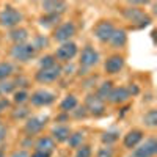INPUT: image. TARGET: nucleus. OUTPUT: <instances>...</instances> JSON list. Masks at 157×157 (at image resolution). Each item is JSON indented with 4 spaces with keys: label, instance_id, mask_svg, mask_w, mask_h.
<instances>
[{
    "label": "nucleus",
    "instance_id": "1",
    "mask_svg": "<svg viewBox=\"0 0 157 157\" xmlns=\"http://www.w3.org/2000/svg\"><path fill=\"white\" fill-rule=\"evenodd\" d=\"M121 16L126 22L130 24L132 29H146L152 22V17L146 13L145 8L134 6L129 3H126V6L121 8Z\"/></svg>",
    "mask_w": 157,
    "mask_h": 157
},
{
    "label": "nucleus",
    "instance_id": "2",
    "mask_svg": "<svg viewBox=\"0 0 157 157\" xmlns=\"http://www.w3.org/2000/svg\"><path fill=\"white\" fill-rule=\"evenodd\" d=\"M78 74L86 75L91 69H94L101 63V54L93 44H85L82 50H78Z\"/></svg>",
    "mask_w": 157,
    "mask_h": 157
},
{
    "label": "nucleus",
    "instance_id": "3",
    "mask_svg": "<svg viewBox=\"0 0 157 157\" xmlns=\"http://www.w3.org/2000/svg\"><path fill=\"white\" fill-rule=\"evenodd\" d=\"M8 55L14 64H27L38 57V50L29 41L24 44H11L8 49Z\"/></svg>",
    "mask_w": 157,
    "mask_h": 157
},
{
    "label": "nucleus",
    "instance_id": "4",
    "mask_svg": "<svg viewBox=\"0 0 157 157\" xmlns=\"http://www.w3.org/2000/svg\"><path fill=\"white\" fill-rule=\"evenodd\" d=\"M25 16L24 11L11 3H6L2 10H0V27L5 30L16 29L19 25H22Z\"/></svg>",
    "mask_w": 157,
    "mask_h": 157
},
{
    "label": "nucleus",
    "instance_id": "5",
    "mask_svg": "<svg viewBox=\"0 0 157 157\" xmlns=\"http://www.w3.org/2000/svg\"><path fill=\"white\" fill-rule=\"evenodd\" d=\"M49 121H50L49 115H32V116H29L27 120L24 121L22 132H24V135H27V137L36 138L39 135H43V132H44V129L47 127Z\"/></svg>",
    "mask_w": 157,
    "mask_h": 157
},
{
    "label": "nucleus",
    "instance_id": "6",
    "mask_svg": "<svg viewBox=\"0 0 157 157\" xmlns=\"http://www.w3.org/2000/svg\"><path fill=\"white\" fill-rule=\"evenodd\" d=\"M77 35V24L74 21H61L57 27L52 30L50 41H54L57 44L69 43L72 41V38Z\"/></svg>",
    "mask_w": 157,
    "mask_h": 157
},
{
    "label": "nucleus",
    "instance_id": "7",
    "mask_svg": "<svg viewBox=\"0 0 157 157\" xmlns=\"http://www.w3.org/2000/svg\"><path fill=\"white\" fill-rule=\"evenodd\" d=\"M63 77V68L61 64H54L50 68H38L36 72L33 74V80L39 85H52L57 83Z\"/></svg>",
    "mask_w": 157,
    "mask_h": 157
},
{
    "label": "nucleus",
    "instance_id": "8",
    "mask_svg": "<svg viewBox=\"0 0 157 157\" xmlns=\"http://www.w3.org/2000/svg\"><path fill=\"white\" fill-rule=\"evenodd\" d=\"M78 46L75 41H69V43H63V44H58L54 50V55L57 63L61 64V66H64V64H69L74 61V58H77L78 55Z\"/></svg>",
    "mask_w": 157,
    "mask_h": 157
},
{
    "label": "nucleus",
    "instance_id": "9",
    "mask_svg": "<svg viewBox=\"0 0 157 157\" xmlns=\"http://www.w3.org/2000/svg\"><path fill=\"white\" fill-rule=\"evenodd\" d=\"M57 102V93L46 88H38L33 90L29 98V105L35 109H43V107H50Z\"/></svg>",
    "mask_w": 157,
    "mask_h": 157
},
{
    "label": "nucleus",
    "instance_id": "10",
    "mask_svg": "<svg viewBox=\"0 0 157 157\" xmlns=\"http://www.w3.org/2000/svg\"><path fill=\"white\" fill-rule=\"evenodd\" d=\"M82 105L85 107L88 116H93V118H101L107 113V102L102 101L99 96H96L94 91L86 93Z\"/></svg>",
    "mask_w": 157,
    "mask_h": 157
},
{
    "label": "nucleus",
    "instance_id": "11",
    "mask_svg": "<svg viewBox=\"0 0 157 157\" xmlns=\"http://www.w3.org/2000/svg\"><path fill=\"white\" fill-rule=\"evenodd\" d=\"M116 27H118V25H116L112 19H99V21L93 25L91 33H93V38L96 39L98 43L107 44Z\"/></svg>",
    "mask_w": 157,
    "mask_h": 157
},
{
    "label": "nucleus",
    "instance_id": "12",
    "mask_svg": "<svg viewBox=\"0 0 157 157\" xmlns=\"http://www.w3.org/2000/svg\"><path fill=\"white\" fill-rule=\"evenodd\" d=\"M126 68V57L121 52H113L107 55V58L102 63V69L105 75H118Z\"/></svg>",
    "mask_w": 157,
    "mask_h": 157
},
{
    "label": "nucleus",
    "instance_id": "13",
    "mask_svg": "<svg viewBox=\"0 0 157 157\" xmlns=\"http://www.w3.org/2000/svg\"><path fill=\"white\" fill-rule=\"evenodd\" d=\"M157 155V138L155 135L145 137L140 145L130 151L129 157H155Z\"/></svg>",
    "mask_w": 157,
    "mask_h": 157
},
{
    "label": "nucleus",
    "instance_id": "14",
    "mask_svg": "<svg viewBox=\"0 0 157 157\" xmlns=\"http://www.w3.org/2000/svg\"><path fill=\"white\" fill-rule=\"evenodd\" d=\"M145 137H146V134H145V130H143L141 127H132L123 135L121 146L126 151H132V149H135L140 145L143 140H145Z\"/></svg>",
    "mask_w": 157,
    "mask_h": 157
},
{
    "label": "nucleus",
    "instance_id": "15",
    "mask_svg": "<svg viewBox=\"0 0 157 157\" xmlns=\"http://www.w3.org/2000/svg\"><path fill=\"white\" fill-rule=\"evenodd\" d=\"M130 99H132V96H130L127 90V85H116L113 86V90L110 91V94L107 98V105L123 107L126 104H129Z\"/></svg>",
    "mask_w": 157,
    "mask_h": 157
},
{
    "label": "nucleus",
    "instance_id": "16",
    "mask_svg": "<svg viewBox=\"0 0 157 157\" xmlns=\"http://www.w3.org/2000/svg\"><path fill=\"white\" fill-rule=\"evenodd\" d=\"M127 43H129L127 30H126L124 27H116L115 32H113V35H112L110 39H109L107 46H109L110 49H113V50H118V52H120V50L126 49Z\"/></svg>",
    "mask_w": 157,
    "mask_h": 157
},
{
    "label": "nucleus",
    "instance_id": "17",
    "mask_svg": "<svg viewBox=\"0 0 157 157\" xmlns=\"http://www.w3.org/2000/svg\"><path fill=\"white\" fill-rule=\"evenodd\" d=\"M41 10H43V14L63 16L69 10V3L63 2V0H46V2H41Z\"/></svg>",
    "mask_w": 157,
    "mask_h": 157
},
{
    "label": "nucleus",
    "instance_id": "18",
    "mask_svg": "<svg viewBox=\"0 0 157 157\" xmlns=\"http://www.w3.org/2000/svg\"><path fill=\"white\" fill-rule=\"evenodd\" d=\"M72 127L71 124H54L50 127V132L49 135L52 137V140H54L57 145H61V143H66L71 132H72Z\"/></svg>",
    "mask_w": 157,
    "mask_h": 157
},
{
    "label": "nucleus",
    "instance_id": "19",
    "mask_svg": "<svg viewBox=\"0 0 157 157\" xmlns=\"http://www.w3.org/2000/svg\"><path fill=\"white\" fill-rule=\"evenodd\" d=\"M57 143L52 140L50 135H39L35 138V146L33 149L35 151H41V152H46V154H50V155H54L55 149H57Z\"/></svg>",
    "mask_w": 157,
    "mask_h": 157
},
{
    "label": "nucleus",
    "instance_id": "20",
    "mask_svg": "<svg viewBox=\"0 0 157 157\" xmlns=\"http://www.w3.org/2000/svg\"><path fill=\"white\" fill-rule=\"evenodd\" d=\"M6 38L11 44H24V43L30 41V32H29V29H25L24 25H19L16 29L8 30Z\"/></svg>",
    "mask_w": 157,
    "mask_h": 157
},
{
    "label": "nucleus",
    "instance_id": "21",
    "mask_svg": "<svg viewBox=\"0 0 157 157\" xmlns=\"http://www.w3.org/2000/svg\"><path fill=\"white\" fill-rule=\"evenodd\" d=\"M86 143V130L85 129H75L71 132L68 141H66V146L72 151L78 149L82 145H85Z\"/></svg>",
    "mask_w": 157,
    "mask_h": 157
},
{
    "label": "nucleus",
    "instance_id": "22",
    "mask_svg": "<svg viewBox=\"0 0 157 157\" xmlns=\"http://www.w3.org/2000/svg\"><path fill=\"white\" fill-rule=\"evenodd\" d=\"M29 116H32V107L29 105H13L11 110H10V118L11 121H25Z\"/></svg>",
    "mask_w": 157,
    "mask_h": 157
},
{
    "label": "nucleus",
    "instance_id": "23",
    "mask_svg": "<svg viewBox=\"0 0 157 157\" xmlns=\"http://www.w3.org/2000/svg\"><path fill=\"white\" fill-rule=\"evenodd\" d=\"M78 98L74 94V93H68L66 96H64L61 101H60V104H58V112H61V113H71L77 105H78Z\"/></svg>",
    "mask_w": 157,
    "mask_h": 157
},
{
    "label": "nucleus",
    "instance_id": "24",
    "mask_svg": "<svg viewBox=\"0 0 157 157\" xmlns=\"http://www.w3.org/2000/svg\"><path fill=\"white\" fill-rule=\"evenodd\" d=\"M16 71H17V68L11 60H2L0 61V82L8 80L13 75H16L17 74Z\"/></svg>",
    "mask_w": 157,
    "mask_h": 157
},
{
    "label": "nucleus",
    "instance_id": "25",
    "mask_svg": "<svg viewBox=\"0 0 157 157\" xmlns=\"http://www.w3.org/2000/svg\"><path fill=\"white\" fill-rule=\"evenodd\" d=\"M63 16H57V14H41L38 17V24L41 25L43 29H49V30H54L57 25L61 22Z\"/></svg>",
    "mask_w": 157,
    "mask_h": 157
},
{
    "label": "nucleus",
    "instance_id": "26",
    "mask_svg": "<svg viewBox=\"0 0 157 157\" xmlns=\"http://www.w3.org/2000/svg\"><path fill=\"white\" fill-rule=\"evenodd\" d=\"M141 124H143V127H145V129L154 130V129L157 127V109L151 107V109H148L145 113H143V116H141Z\"/></svg>",
    "mask_w": 157,
    "mask_h": 157
},
{
    "label": "nucleus",
    "instance_id": "27",
    "mask_svg": "<svg viewBox=\"0 0 157 157\" xmlns=\"http://www.w3.org/2000/svg\"><path fill=\"white\" fill-rule=\"evenodd\" d=\"M113 86H115V83L110 80V78H107V80H102L99 85H98V88H96V96H99L102 101H105L107 102V98H109V94H110V91L113 90Z\"/></svg>",
    "mask_w": 157,
    "mask_h": 157
},
{
    "label": "nucleus",
    "instance_id": "28",
    "mask_svg": "<svg viewBox=\"0 0 157 157\" xmlns=\"http://www.w3.org/2000/svg\"><path fill=\"white\" fill-rule=\"evenodd\" d=\"M120 130H105L101 135V145L104 146H115L120 140Z\"/></svg>",
    "mask_w": 157,
    "mask_h": 157
},
{
    "label": "nucleus",
    "instance_id": "29",
    "mask_svg": "<svg viewBox=\"0 0 157 157\" xmlns=\"http://www.w3.org/2000/svg\"><path fill=\"white\" fill-rule=\"evenodd\" d=\"M30 98V91L29 90H16L11 94V104L13 105H27Z\"/></svg>",
    "mask_w": 157,
    "mask_h": 157
},
{
    "label": "nucleus",
    "instance_id": "30",
    "mask_svg": "<svg viewBox=\"0 0 157 157\" xmlns=\"http://www.w3.org/2000/svg\"><path fill=\"white\" fill-rule=\"evenodd\" d=\"M30 43L33 44V47L38 50V54H39V50H43V49H47V47H49L50 38H46L44 35H35Z\"/></svg>",
    "mask_w": 157,
    "mask_h": 157
},
{
    "label": "nucleus",
    "instance_id": "31",
    "mask_svg": "<svg viewBox=\"0 0 157 157\" xmlns=\"http://www.w3.org/2000/svg\"><path fill=\"white\" fill-rule=\"evenodd\" d=\"M16 90H17V88H16V85H14L13 77L8 78V80L0 82V93H2V96H11Z\"/></svg>",
    "mask_w": 157,
    "mask_h": 157
},
{
    "label": "nucleus",
    "instance_id": "32",
    "mask_svg": "<svg viewBox=\"0 0 157 157\" xmlns=\"http://www.w3.org/2000/svg\"><path fill=\"white\" fill-rule=\"evenodd\" d=\"M54 64H57V60L52 54H44L38 58V68H50Z\"/></svg>",
    "mask_w": 157,
    "mask_h": 157
},
{
    "label": "nucleus",
    "instance_id": "33",
    "mask_svg": "<svg viewBox=\"0 0 157 157\" xmlns=\"http://www.w3.org/2000/svg\"><path fill=\"white\" fill-rule=\"evenodd\" d=\"M69 118L71 120H75V121H82V120H86L88 118V113H86V110L82 104H78V105L69 113Z\"/></svg>",
    "mask_w": 157,
    "mask_h": 157
},
{
    "label": "nucleus",
    "instance_id": "34",
    "mask_svg": "<svg viewBox=\"0 0 157 157\" xmlns=\"http://www.w3.org/2000/svg\"><path fill=\"white\" fill-rule=\"evenodd\" d=\"M115 155H116L115 146H104V145H101L96 154H93V157H115Z\"/></svg>",
    "mask_w": 157,
    "mask_h": 157
},
{
    "label": "nucleus",
    "instance_id": "35",
    "mask_svg": "<svg viewBox=\"0 0 157 157\" xmlns=\"http://www.w3.org/2000/svg\"><path fill=\"white\" fill-rule=\"evenodd\" d=\"M93 154H94V151L91 148V145L90 143H85V145H82L78 149H75L74 157H93Z\"/></svg>",
    "mask_w": 157,
    "mask_h": 157
},
{
    "label": "nucleus",
    "instance_id": "36",
    "mask_svg": "<svg viewBox=\"0 0 157 157\" xmlns=\"http://www.w3.org/2000/svg\"><path fill=\"white\" fill-rule=\"evenodd\" d=\"M35 146V138L32 137H27V135H24L21 140H19V148L21 149H25V151H30L32 148Z\"/></svg>",
    "mask_w": 157,
    "mask_h": 157
},
{
    "label": "nucleus",
    "instance_id": "37",
    "mask_svg": "<svg viewBox=\"0 0 157 157\" xmlns=\"http://www.w3.org/2000/svg\"><path fill=\"white\" fill-rule=\"evenodd\" d=\"M8 130H10V129H8V124L0 120V145H3V143L6 141V138H8Z\"/></svg>",
    "mask_w": 157,
    "mask_h": 157
},
{
    "label": "nucleus",
    "instance_id": "38",
    "mask_svg": "<svg viewBox=\"0 0 157 157\" xmlns=\"http://www.w3.org/2000/svg\"><path fill=\"white\" fill-rule=\"evenodd\" d=\"M11 107H13L11 99H8V98L2 96V99H0V115H2L5 110H6V112H10V110H11Z\"/></svg>",
    "mask_w": 157,
    "mask_h": 157
},
{
    "label": "nucleus",
    "instance_id": "39",
    "mask_svg": "<svg viewBox=\"0 0 157 157\" xmlns=\"http://www.w3.org/2000/svg\"><path fill=\"white\" fill-rule=\"evenodd\" d=\"M69 115L68 113H61L58 112V115L55 116V124H69Z\"/></svg>",
    "mask_w": 157,
    "mask_h": 157
},
{
    "label": "nucleus",
    "instance_id": "40",
    "mask_svg": "<svg viewBox=\"0 0 157 157\" xmlns=\"http://www.w3.org/2000/svg\"><path fill=\"white\" fill-rule=\"evenodd\" d=\"M8 157H30V151H25V149H21V148H17V149H14Z\"/></svg>",
    "mask_w": 157,
    "mask_h": 157
},
{
    "label": "nucleus",
    "instance_id": "41",
    "mask_svg": "<svg viewBox=\"0 0 157 157\" xmlns=\"http://www.w3.org/2000/svg\"><path fill=\"white\" fill-rule=\"evenodd\" d=\"M127 90H129V93H130V96H132V98H135V96L140 94V86L137 83H129L127 85Z\"/></svg>",
    "mask_w": 157,
    "mask_h": 157
},
{
    "label": "nucleus",
    "instance_id": "42",
    "mask_svg": "<svg viewBox=\"0 0 157 157\" xmlns=\"http://www.w3.org/2000/svg\"><path fill=\"white\" fill-rule=\"evenodd\" d=\"M30 157H54V155H50V154H46V152H41V151H32L30 152Z\"/></svg>",
    "mask_w": 157,
    "mask_h": 157
},
{
    "label": "nucleus",
    "instance_id": "43",
    "mask_svg": "<svg viewBox=\"0 0 157 157\" xmlns=\"http://www.w3.org/2000/svg\"><path fill=\"white\" fill-rule=\"evenodd\" d=\"M0 157H6V152H5V146L0 145Z\"/></svg>",
    "mask_w": 157,
    "mask_h": 157
},
{
    "label": "nucleus",
    "instance_id": "44",
    "mask_svg": "<svg viewBox=\"0 0 157 157\" xmlns=\"http://www.w3.org/2000/svg\"><path fill=\"white\" fill-rule=\"evenodd\" d=\"M55 157H68L66 154H58V155H55Z\"/></svg>",
    "mask_w": 157,
    "mask_h": 157
},
{
    "label": "nucleus",
    "instance_id": "45",
    "mask_svg": "<svg viewBox=\"0 0 157 157\" xmlns=\"http://www.w3.org/2000/svg\"><path fill=\"white\" fill-rule=\"evenodd\" d=\"M0 99H2V93H0Z\"/></svg>",
    "mask_w": 157,
    "mask_h": 157
},
{
    "label": "nucleus",
    "instance_id": "46",
    "mask_svg": "<svg viewBox=\"0 0 157 157\" xmlns=\"http://www.w3.org/2000/svg\"><path fill=\"white\" fill-rule=\"evenodd\" d=\"M0 61H2V57H0Z\"/></svg>",
    "mask_w": 157,
    "mask_h": 157
},
{
    "label": "nucleus",
    "instance_id": "47",
    "mask_svg": "<svg viewBox=\"0 0 157 157\" xmlns=\"http://www.w3.org/2000/svg\"><path fill=\"white\" fill-rule=\"evenodd\" d=\"M0 118H2V115H0Z\"/></svg>",
    "mask_w": 157,
    "mask_h": 157
}]
</instances>
